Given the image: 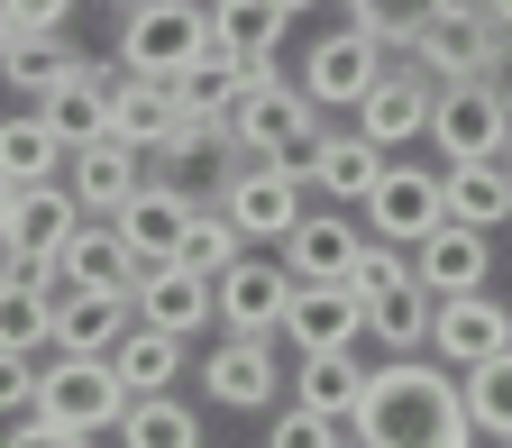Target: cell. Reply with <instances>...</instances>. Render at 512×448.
<instances>
[{
    "mask_svg": "<svg viewBox=\"0 0 512 448\" xmlns=\"http://www.w3.org/2000/svg\"><path fill=\"white\" fill-rule=\"evenodd\" d=\"M494 92H503V101H512V64H503V83H494Z\"/></svg>",
    "mask_w": 512,
    "mask_h": 448,
    "instance_id": "cell-45",
    "label": "cell"
},
{
    "mask_svg": "<svg viewBox=\"0 0 512 448\" xmlns=\"http://www.w3.org/2000/svg\"><path fill=\"white\" fill-rule=\"evenodd\" d=\"M375 74H384V55H375L366 37L330 28V37H311V55H302V74H293V92H302L311 110H357Z\"/></svg>",
    "mask_w": 512,
    "mask_h": 448,
    "instance_id": "cell-14",
    "label": "cell"
},
{
    "mask_svg": "<svg viewBox=\"0 0 512 448\" xmlns=\"http://www.w3.org/2000/svg\"><path fill=\"white\" fill-rule=\"evenodd\" d=\"M357 247H366V229H357V220H339V211H302V220H293V238L275 247V266H284L293 284H330V293H348Z\"/></svg>",
    "mask_w": 512,
    "mask_h": 448,
    "instance_id": "cell-15",
    "label": "cell"
},
{
    "mask_svg": "<svg viewBox=\"0 0 512 448\" xmlns=\"http://www.w3.org/2000/svg\"><path fill=\"white\" fill-rule=\"evenodd\" d=\"M266 448H348V430L320 421V412H302V403H284V412L266 421Z\"/></svg>",
    "mask_w": 512,
    "mask_h": 448,
    "instance_id": "cell-38",
    "label": "cell"
},
{
    "mask_svg": "<svg viewBox=\"0 0 512 448\" xmlns=\"http://www.w3.org/2000/svg\"><path fill=\"white\" fill-rule=\"evenodd\" d=\"M211 55V0H128L119 19V74L183 83V64Z\"/></svg>",
    "mask_w": 512,
    "mask_h": 448,
    "instance_id": "cell-2",
    "label": "cell"
},
{
    "mask_svg": "<svg viewBox=\"0 0 512 448\" xmlns=\"http://www.w3.org/2000/svg\"><path fill=\"white\" fill-rule=\"evenodd\" d=\"M110 83H119V64H101V55H92V64H74L55 92H37L28 110L46 119V138H55L64 156H83V147H101V138H110Z\"/></svg>",
    "mask_w": 512,
    "mask_h": 448,
    "instance_id": "cell-12",
    "label": "cell"
},
{
    "mask_svg": "<svg viewBox=\"0 0 512 448\" xmlns=\"http://www.w3.org/2000/svg\"><path fill=\"white\" fill-rule=\"evenodd\" d=\"M384 165H394V156H375L357 128H320V138H311V156H302V192H330V202H366Z\"/></svg>",
    "mask_w": 512,
    "mask_h": 448,
    "instance_id": "cell-20",
    "label": "cell"
},
{
    "mask_svg": "<svg viewBox=\"0 0 512 448\" xmlns=\"http://www.w3.org/2000/svg\"><path fill=\"white\" fill-rule=\"evenodd\" d=\"M211 156H229V128H211V119H183L165 138V165H211Z\"/></svg>",
    "mask_w": 512,
    "mask_h": 448,
    "instance_id": "cell-40",
    "label": "cell"
},
{
    "mask_svg": "<svg viewBox=\"0 0 512 448\" xmlns=\"http://www.w3.org/2000/svg\"><path fill=\"white\" fill-rule=\"evenodd\" d=\"M357 211H366V238H375V247H421V238L448 220V211H439V165H384Z\"/></svg>",
    "mask_w": 512,
    "mask_h": 448,
    "instance_id": "cell-8",
    "label": "cell"
},
{
    "mask_svg": "<svg viewBox=\"0 0 512 448\" xmlns=\"http://www.w3.org/2000/svg\"><path fill=\"white\" fill-rule=\"evenodd\" d=\"M74 64H92V55L64 37V28H55V37H10V46H0V83L37 101V92H55L64 74H74Z\"/></svg>",
    "mask_w": 512,
    "mask_h": 448,
    "instance_id": "cell-28",
    "label": "cell"
},
{
    "mask_svg": "<svg viewBox=\"0 0 512 448\" xmlns=\"http://www.w3.org/2000/svg\"><path fill=\"white\" fill-rule=\"evenodd\" d=\"M10 211H19V183H0V238H10Z\"/></svg>",
    "mask_w": 512,
    "mask_h": 448,
    "instance_id": "cell-44",
    "label": "cell"
},
{
    "mask_svg": "<svg viewBox=\"0 0 512 448\" xmlns=\"http://www.w3.org/2000/svg\"><path fill=\"white\" fill-rule=\"evenodd\" d=\"M128 311H138V330H165V339H202L211 330V284L183 275V266H147L128 284Z\"/></svg>",
    "mask_w": 512,
    "mask_h": 448,
    "instance_id": "cell-19",
    "label": "cell"
},
{
    "mask_svg": "<svg viewBox=\"0 0 512 448\" xmlns=\"http://www.w3.org/2000/svg\"><path fill=\"white\" fill-rule=\"evenodd\" d=\"M110 375H119L128 403H156V394H174V375H183V339L138 330V320H128V339L110 348Z\"/></svg>",
    "mask_w": 512,
    "mask_h": 448,
    "instance_id": "cell-26",
    "label": "cell"
},
{
    "mask_svg": "<svg viewBox=\"0 0 512 448\" xmlns=\"http://www.w3.org/2000/svg\"><path fill=\"white\" fill-rule=\"evenodd\" d=\"M293 394H302V412H320V421L348 430V412H357V394H366L357 348H348V357H302V366H293Z\"/></svg>",
    "mask_w": 512,
    "mask_h": 448,
    "instance_id": "cell-30",
    "label": "cell"
},
{
    "mask_svg": "<svg viewBox=\"0 0 512 448\" xmlns=\"http://www.w3.org/2000/svg\"><path fill=\"white\" fill-rule=\"evenodd\" d=\"M430 311H439V302H430L421 284H403V293H384V302L366 311V330L394 348V357H421V348H430Z\"/></svg>",
    "mask_w": 512,
    "mask_h": 448,
    "instance_id": "cell-35",
    "label": "cell"
},
{
    "mask_svg": "<svg viewBox=\"0 0 512 448\" xmlns=\"http://www.w3.org/2000/svg\"><path fill=\"white\" fill-rule=\"evenodd\" d=\"M119 448H202V412H192L183 394L128 403V412H119Z\"/></svg>",
    "mask_w": 512,
    "mask_h": 448,
    "instance_id": "cell-32",
    "label": "cell"
},
{
    "mask_svg": "<svg viewBox=\"0 0 512 448\" xmlns=\"http://www.w3.org/2000/svg\"><path fill=\"white\" fill-rule=\"evenodd\" d=\"M503 174H512V138H503Z\"/></svg>",
    "mask_w": 512,
    "mask_h": 448,
    "instance_id": "cell-46",
    "label": "cell"
},
{
    "mask_svg": "<svg viewBox=\"0 0 512 448\" xmlns=\"http://www.w3.org/2000/svg\"><path fill=\"white\" fill-rule=\"evenodd\" d=\"M430 101H439V83H421L412 64H384V74L366 83V101H357V138H366L375 156L421 147V138H430Z\"/></svg>",
    "mask_w": 512,
    "mask_h": 448,
    "instance_id": "cell-9",
    "label": "cell"
},
{
    "mask_svg": "<svg viewBox=\"0 0 512 448\" xmlns=\"http://www.w3.org/2000/svg\"><path fill=\"white\" fill-rule=\"evenodd\" d=\"M348 448H476L458 375L439 357H384L366 366V394L348 412Z\"/></svg>",
    "mask_w": 512,
    "mask_h": 448,
    "instance_id": "cell-1",
    "label": "cell"
},
{
    "mask_svg": "<svg viewBox=\"0 0 512 448\" xmlns=\"http://www.w3.org/2000/svg\"><path fill=\"white\" fill-rule=\"evenodd\" d=\"M458 403H467V430L476 439H512V357L458 375Z\"/></svg>",
    "mask_w": 512,
    "mask_h": 448,
    "instance_id": "cell-34",
    "label": "cell"
},
{
    "mask_svg": "<svg viewBox=\"0 0 512 448\" xmlns=\"http://www.w3.org/2000/svg\"><path fill=\"white\" fill-rule=\"evenodd\" d=\"M238 256H247V247H238V229L202 202V211H192V229H183V256H174V266H183V275H202V284H220Z\"/></svg>",
    "mask_w": 512,
    "mask_h": 448,
    "instance_id": "cell-36",
    "label": "cell"
},
{
    "mask_svg": "<svg viewBox=\"0 0 512 448\" xmlns=\"http://www.w3.org/2000/svg\"><path fill=\"white\" fill-rule=\"evenodd\" d=\"M55 275H64V293H128V284H138V266H128V247H119L110 220H83L74 238H64Z\"/></svg>",
    "mask_w": 512,
    "mask_h": 448,
    "instance_id": "cell-24",
    "label": "cell"
},
{
    "mask_svg": "<svg viewBox=\"0 0 512 448\" xmlns=\"http://www.w3.org/2000/svg\"><path fill=\"white\" fill-rule=\"evenodd\" d=\"M284 302H293V275L275 266L266 247H247L238 266L211 284V320H220L229 339H275L284 330Z\"/></svg>",
    "mask_w": 512,
    "mask_h": 448,
    "instance_id": "cell-7",
    "label": "cell"
},
{
    "mask_svg": "<svg viewBox=\"0 0 512 448\" xmlns=\"http://www.w3.org/2000/svg\"><path fill=\"white\" fill-rule=\"evenodd\" d=\"M275 339H293V357H348V348L366 339V311H357L348 293H330V284H293Z\"/></svg>",
    "mask_w": 512,
    "mask_h": 448,
    "instance_id": "cell-16",
    "label": "cell"
},
{
    "mask_svg": "<svg viewBox=\"0 0 512 448\" xmlns=\"http://www.w3.org/2000/svg\"><path fill=\"white\" fill-rule=\"evenodd\" d=\"M174 128H183L174 83H138V74H119V83H110V138H119V147L165 156V138H174Z\"/></svg>",
    "mask_w": 512,
    "mask_h": 448,
    "instance_id": "cell-22",
    "label": "cell"
},
{
    "mask_svg": "<svg viewBox=\"0 0 512 448\" xmlns=\"http://www.w3.org/2000/svg\"><path fill=\"white\" fill-rule=\"evenodd\" d=\"M211 211L238 229V247H284L293 238V220H302V183L284 174V165H229L220 174V192H211Z\"/></svg>",
    "mask_w": 512,
    "mask_h": 448,
    "instance_id": "cell-5",
    "label": "cell"
},
{
    "mask_svg": "<svg viewBox=\"0 0 512 448\" xmlns=\"http://www.w3.org/2000/svg\"><path fill=\"white\" fill-rule=\"evenodd\" d=\"M0 183H64V147L46 138V119L37 110H10L0 119Z\"/></svg>",
    "mask_w": 512,
    "mask_h": 448,
    "instance_id": "cell-29",
    "label": "cell"
},
{
    "mask_svg": "<svg viewBox=\"0 0 512 448\" xmlns=\"http://www.w3.org/2000/svg\"><path fill=\"white\" fill-rule=\"evenodd\" d=\"M403 284H412V256L366 238V247H357V266H348V302H357V311H375L384 293H403Z\"/></svg>",
    "mask_w": 512,
    "mask_h": 448,
    "instance_id": "cell-37",
    "label": "cell"
},
{
    "mask_svg": "<svg viewBox=\"0 0 512 448\" xmlns=\"http://www.w3.org/2000/svg\"><path fill=\"white\" fill-rule=\"evenodd\" d=\"M430 357H439L448 375H476V366L512 357V302H494V293L439 302V311H430Z\"/></svg>",
    "mask_w": 512,
    "mask_h": 448,
    "instance_id": "cell-10",
    "label": "cell"
},
{
    "mask_svg": "<svg viewBox=\"0 0 512 448\" xmlns=\"http://www.w3.org/2000/svg\"><path fill=\"white\" fill-rule=\"evenodd\" d=\"M412 284H421L430 302H467V293H485V284H494V238H476V229H458V220H439V229L412 247Z\"/></svg>",
    "mask_w": 512,
    "mask_h": 448,
    "instance_id": "cell-13",
    "label": "cell"
},
{
    "mask_svg": "<svg viewBox=\"0 0 512 448\" xmlns=\"http://www.w3.org/2000/svg\"><path fill=\"white\" fill-rule=\"evenodd\" d=\"M0 46H10V19H0Z\"/></svg>",
    "mask_w": 512,
    "mask_h": 448,
    "instance_id": "cell-47",
    "label": "cell"
},
{
    "mask_svg": "<svg viewBox=\"0 0 512 448\" xmlns=\"http://www.w3.org/2000/svg\"><path fill=\"white\" fill-rule=\"evenodd\" d=\"M119 412H128V394H119L110 357H46L37 366V421L74 430V439H101V430H119Z\"/></svg>",
    "mask_w": 512,
    "mask_h": 448,
    "instance_id": "cell-4",
    "label": "cell"
},
{
    "mask_svg": "<svg viewBox=\"0 0 512 448\" xmlns=\"http://www.w3.org/2000/svg\"><path fill=\"white\" fill-rule=\"evenodd\" d=\"M476 10H485V28H503V37H512V0H476Z\"/></svg>",
    "mask_w": 512,
    "mask_h": 448,
    "instance_id": "cell-43",
    "label": "cell"
},
{
    "mask_svg": "<svg viewBox=\"0 0 512 448\" xmlns=\"http://www.w3.org/2000/svg\"><path fill=\"white\" fill-rule=\"evenodd\" d=\"M0 19H10V37H55L74 19V0H0Z\"/></svg>",
    "mask_w": 512,
    "mask_h": 448,
    "instance_id": "cell-41",
    "label": "cell"
},
{
    "mask_svg": "<svg viewBox=\"0 0 512 448\" xmlns=\"http://www.w3.org/2000/svg\"><path fill=\"white\" fill-rule=\"evenodd\" d=\"M46 339H55V293L0 275V348H28V357H37Z\"/></svg>",
    "mask_w": 512,
    "mask_h": 448,
    "instance_id": "cell-33",
    "label": "cell"
},
{
    "mask_svg": "<svg viewBox=\"0 0 512 448\" xmlns=\"http://www.w3.org/2000/svg\"><path fill=\"white\" fill-rule=\"evenodd\" d=\"M247 74L256 64H238V55H202V64H183V83H174V101H183V119H211V128H229V110L247 101Z\"/></svg>",
    "mask_w": 512,
    "mask_h": 448,
    "instance_id": "cell-27",
    "label": "cell"
},
{
    "mask_svg": "<svg viewBox=\"0 0 512 448\" xmlns=\"http://www.w3.org/2000/svg\"><path fill=\"white\" fill-rule=\"evenodd\" d=\"M202 394H211L220 412H266V403L284 394V366H275L266 339H220V348L202 357Z\"/></svg>",
    "mask_w": 512,
    "mask_h": 448,
    "instance_id": "cell-17",
    "label": "cell"
},
{
    "mask_svg": "<svg viewBox=\"0 0 512 448\" xmlns=\"http://www.w3.org/2000/svg\"><path fill=\"white\" fill-rule=\"evenodd\" d=\"M211 46H220V55H238V64H275L284 19L266 10V0H211Z\"/></svg>",
    "mask_w": 512,
    "mask_h": 448,
    "instance_id": "cell-31",
    "label": "cell"
},
{
    "mask_svg": "<svg viewBox=\"0 0 512 448\" xmlns=\"http://www.w3.org/2000/svg\"><path fill=\"white\" fill-rule=\"evenodd\" d=\"M503 138H512V101L494 83H448L430 101V147H439V165H503Z\"/></svg>",
    "mask_w": 512,
    "mask_h": 448,
    "instance_id": "cell-6",
    "label": "cell"
},
{
    "mask_svg": "<svg viewBox=\"0 0 512 448\" xmlns=\"http://www.w3.org/2000/svg\"><path fill=\"white\" fill-rule=\"evenodd\" d=\"M138 183H147V156L119 147V138H101V147H83V156H64V192H74L83 220H119Z\"/></svg>",
    "mask_w": 512,
    "mask_h": 448,
    "instance_id": "cell-18",
    "label": "cell"
},
{
    "mask_svg": "<svg viewBox=\"0 0 512 448\" xmlns=\"http://www.w3.org/2000/svg\"><path fill=\"white\" fill-rule=\"evenodd\" d=\"M439 211L476 238H494L512 220V174L503 165H439Z\"/></svg>",
    "mask_w": 512,
    "mask_h": 448,
    "instance_id": "cell-25",
    "label": "cell"
},
{
    "mask_svg": "<svg viewBox=\"0 0 512 448\" xmlns=\"http://www.w3.org/2000/svg\"><path fill=\"white\" fill-rule=\"evenodd\" d=\"M302 138H320V110L293 92L284 64H256V74H247V101L229 110V156H247V165H284Z\"/></svg>",
    "mask_w": 512,
    "mask_h": 448,
    "instance_id": "cell-3",
    "label": "cell"
},
{
    "mask_svg": "<svg viewBox=\"0 0 512 448\" xmlns=\"http://www.w3.org/2000/svg\"><path fill=\"white\" fill-rule=\"evenodd\" d=\"M503 448H512V439H503Z\"/></svg>",
    "mask_w": 512,
    "mask_h": 448,
    "instance_id": "cell-48",
    "label": "cell"
},
{
    "mask_svg": "<svg viewBox=\"0 0 512 448\" xmlns=\"http://www.w3.org/2000/svg\"><path fill=\"white\" fill-rule=\"evenodd\" d=\"M74 229H83L74 192H64V183H28V192H19V211H10V238H0V247H10V256H28V266H55Z\"/></svg>",
    "mask_w": 512,
    "mask_h": 448,
    "instance_id": "cell-23",
    "label": "cell"
},
{
    "mask_svg": "<svg viewBox=\"0 0 512 448\" xmlns=\"http://www.w3.org/2000/svg\"><path fill=\"white\" fill-rule=\"evenodd\" d=\"M192 211H202V202H192L183 183H156V174H147L138 192H128V211L110 220V229H119V247H128V266H138V275H147V266H174Z\"/></svg>",
    "mask_w": 512,
    "mask_h": 448,
    "instance_id": "cell-11",
    "label": "cell"
},
{
    "mask_svg": "<svg viewBox=\"0 0 512 448\" xmlns=\"http://www.w3.org/2000/svg\"><path fill=\"white\" fill-rule=\"evenodd\" d=\"M0 448H92V439H74V430H55V421H10V439H0Z\"/></svg>",
    "mask_w": 512,
    "mask_h": 448,
    "instance_id": "cell-42",
    "label": "cell"
},
{
    "mask_svg": "<svg viewBox=\"0 0 512 448\" xmlns=\"http://www.w3.org/2000/svg\"><path fill=\"white\" fill-rule=\"evenodd\" d=\"M0 412H10V421L37 412V357L28 348H0Z\"/></svg>",
    "mask_w": 512,
    "mask_h": 448,
    "instance_id": "cell-39",
    "label": "cell"
},
{
    "mask_svg": "<svg viewBox=\"0 0 512 448\" xmlns=\"http://www.w3.org/2000/svg\"><path fill=\"white\" fill-rule=\"evenodd\" d=\"M128 293H55V357H110L119 339H128Z\"/></svg>",
    "mask_w": 512,
    "mask_h": 448,
    "instance_id": "cell-21",
    "label": "cell"
}]
</instances>
